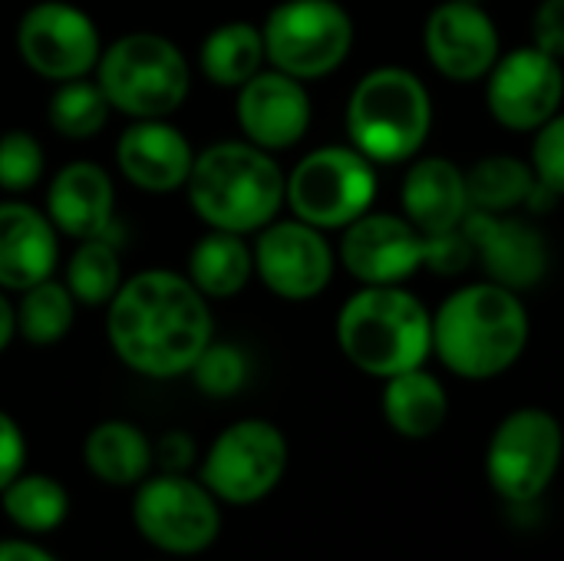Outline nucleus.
<instances>
[{"label": "nucleus", "mask_w": 564, "mask_h": 561, "mask_svg": "<svg viewBox=\"0 0 564 561\" xmlns=\"http://www.w3.org/2000/svg\"><path fill=\"white\" fill-rule=\"evenodd\" d=\"M106 337L129 370L175 380L215 341L212 301L178 271H139L106 304Z\"/></svg>", "instance_id": "f257e3e1"}, {"label": "nucleus", "mask_w": 564, "mask_h": 561, "mask_svg": "<svg viewBox=\"0 0 564 561\" xmlns=\"http://www.w3.org/2000/svg\"><path fill=\"white\" fill-rule=\"evenodd\" d=\"M532 337L519 291L473 281L453 291L433 314V354L463 380H496L512 370Z\"/></svg>", "instance_id": "f03ea898"}, {"label": "nucleus", "mask_w": 564, "mask_h": 561, "mask_svg": "<svg viewBox=\"0 0 564 561\" xmlns=\"http://www.w3.org/2000/svg\"><path fill=\"white\" fill-rule=\"evenodd\" d=\"M185 192L192 212L208 228L258 235L288 202V172L278 165L274 152L248 139H231L195 152Z\"/></svg>", "instance_id": "7ed1b4c3"}, {"label": "nucleus", "mask_w": 564, "mask_h": 561, "mask_svg": "<svg viewBox=\"0 0 564 561\" xmlns=\"http://www.w3.org/2000/svg\"><path fill=\"white\" fill-rule=\"evenodd\" d=\"M337 347L367 377L387 380L433 357V314L403 284H364L337 314Z\"/></svg>", "instance_id": "20e7f679"}, {"label": "nucleus", "mask_w": 564, "mask_h": 561, "mask_svg": "<svg viewBox=\"0 0 564 561\" xmlns=\"http://www.w3.org/2000/svg\"><path fill=\"white\" fill-rule=\"evenodd\" d=\"M433 132V96L403 66H377L347 99V136L373 165L413 162Z\"/></svg>", "instance_id": "39448f33"}, {"label": "nucleus", "mask_w": 564, "mask_h": 561, "mask_svg": "<svg viewBox=\"0 0 564 561\" xmlns=\"http://www.w3.org/2000/svg\"><path fill=\"white\" fill-rule=\"evenodd\" d=\"M93 73L109 106L129 119H169L192 93L185 53L155 30H132L102 46Z\"/></svg>", "instance_id": "423d86ee"}, {"label": "nucleus", "mask_w": 564, "mask_h": 561, "mask_svg": "<svg viewBox=\"0 0 564 561\" xmlns=\"http://www.w3.org/2000/svg\"><path fill=\"white\" fill-rule=\"evenodd\" d=\"M268 63L301 83L337 73L354 50V17L340 0H281L264 26Z\"/></svg>", "instance_id": "0eeeda50"}, {"label": "nucleus", "mask_w": 564, "mask_h": 561, "mask_svg": "<svg viewBox=\"0 0 564 561\" xmlns=\"http://www.w3.org/2000/svg\"><path fill=\"white\" fill-rule=\"evenodd\" d=\"M377 202V165L354 145H321L288 172V208L294 218L344 231Z\"/></svg>", "instance_id": "6e6552de"}, {"label": "nucleus", "mask_w": 564, "mask_h": 561, "mask_svg": "<svg viewBox=\"0 0 564 561\" xmlns=\"http://www.w3.org/2000/svg\"><path fill=\"white\" fill-rule=\"evenodd\" d=\"M564 430L555 413L519 407L499 420L486 446V479L509 506H532L558 476Z\"/></svg>", "instance_id": "1a4fd4ad"}, {"label": "nucleus", "mask_w": 564, "mask_h": 561, "mask_svg": "<svg viewBox=\"0 0 564 561\" xmlns=\"http://www.w3.org/2000/svg\"><path fill=\"white\" fill-rule=\"evenodd\" d=\"M288 460L291 450L281 427L261 417H248L235 420L212 440L198 479L218 503L254 506L281 486Z\"/></svg>", "instance_id": "9d476101"}, {"label": "nucleus", "mask_w": 564, "mask_h": 561, "mask_svg": "<svg viewBox=\"0 0 564 561\" xmlns=\"http://www.w3.org/2000/svg\"><path fill=\"white\" fill-rule=\"evenodd\" d=\"M221 503L202 479L185 473L145 476L132 496V522L139 536L165 555H202L218 542Z\"/></svg>", "instance_id": "9b49d317"}, {"label": "nucleus", "mask_w": 564, "mask_h": 561, "mask_svg": "<svg viewBox=\"0 0 564 561\" xmlns=\"http://www.w3.org/2000/svg\"><path fill=\"white\" fill-rule=\"evenodd\" d=\"M13 43L23 66L50 83L89 76L102 53L96 20L69 0H40L23 10Z\"/></svg>", "instance_id": "f8f14e48"}, {"label": "nucleus", "mask_w": 564, "mask_h": 561, "mask_svg": "<svg viewBox=\"0 0 564 561\" xmlns=\"http://www.w3.org/2000/svg\"><path fill=\"white\" fill-rule=\"evenodd\" d=\"M254 274L261 284L291 304L321 298L337 271V251L327 235L301 218H274L251 245Z\"/></svg>", "instance_id": "ddd939ff"}, {"label": "nucleus", "mask_w": 564, "mask_h": 561, "mask_svg": "<svg viewBox=\"0 0 564 561\" xmlns=\"http://www.w3.org/2000/svg\"><path fill=\"white\" fill-rule=\"evenodd\" d=\"M489 116L512 132H539L564 106V63L535 43L509 50L486 76Z\"/></svg>", "instance_id": "4468645a"}, {"label": "nucleus", "mask_w": 564, "mask_h": 561, "mask_svg": "<svg viewBox=\"0 0 564 561\" xmlns=\"http://www.w3.org/2000/svg\"><path fill=\"white\" fill-rule=\"evenodd\" d=\"M337 261L360 284H406L426 265V235L393 212H367L344 228Z\"/></svg>", "instance_id": "2eb2a0df"}, {"label": "nucleus", "mask_w": 564, "mask_h": 561, "mask_svg": "<svg viewBox=\"0 0 564 561\" xmlns=\"http://www.w3.org/2000/svg\"><path fill=\"white\" fill-rule=\"evenodd\" d=\"M463 231L473 241L476 265L486 271V281H496L509 291H532L545 281L552 268L549 238L535 222L516 212H469Z\"/></svg>", "instance_id": "dca6fc26"}, {"label": "nucleus", "mask_w": 564, "mask_h": 561, "mask_svg": "<svg viewBox=\"0 0 564 561\" xmlns=\"http://www.w3.org/2000/svg\"><path fill=\"white\" fill-rule=\"evenodd\" d=\"M423 50L430 66L449 83H479L502 56V40L482 3L443 0L423 23Z\"/></svg>", "instance_id": "f3484780"}, {"label": "nucleus", "mask_w": 564, "mask_h": 561, "mask_svg": "<svg viewBox=\"0 0 564 561\" xmlns=\"http://www.w3.org/2000/svg\"><path fill=\"white\" fill-rule=\"evenodd\" d=\"M235 116L248 142L268 152H284L307 136L314 103L301 79L271 66L254 73L245 86H238Z\"/></svg>", "instance_id": "a211bd4d"}, {"label": "nucleus", "mask_w": 564, "mask_h": 561, "mask_svg": "<svg viewBox=\"0 0 564 561\" xmlns=\"http://www.w3.org/2000/svg\"><path fill=\"white\" fill-rule=\"evenodd\" d=\"M116 165L139 192L172 195L185 188L195 165V149L169 119H132L116 142Z\"/></svg>", "instance_id": "6ab92c4d"}, {"label": "nucleus", "mask_w": 564, "mask_h": 561, "mask_svg": "<svg viewBox=\"0 0 564 561\" xmlns=\"http://www.w3.org/2000/svg\"><path fill=\"white\" fill-rule=\"evenodd\" d=\"M46 215L53 228L73 241L109 235L116 215L112 175L89 159L66 162L46 185Z\"/></svg>", "instance_id": "aec40b11"}, {"label": "nucleus", "mask_w": 564, "mask_h": 561, "mask_svg": "<svg viewBox=\"0 0 564 561\" xmlns=\"http://www.w3.org/2000/svg\"><path fill=\"white\" fill-rule=\"evenodd\" d=\"M59 261V231L50 215L30 202H0V291H26L53 278Z\"/></svg>", "instance_id": "412c9836"}, {"label": "nucleus", "mask_w": 564, "mask_h": 561, "mask_svg": "<svg viewBox=\"0 0 564 561\" xmlns=\"http://www.w3.org/2000/svg\"><path fill=\"white\" fill-rule=\"evenodd\" d=\"M400 205H403V215L423 235H440V231L459 228L466 222V215L473 212L469 188H466V169H459L446 155H416L403 175Z\"/></svg>", "instance_id": "4be33fe9"}, {"label": "nucleus", "mask_w": 564, "mask_h": 561, "mask_svg": "<svg viewBox=\"0 0 564 561\" xmlns=\"http://www.w3.org/2000/svg\"><path fill=\"white\" fill-rule=\"evenodd\" d=\"M383 420L403 440H430L443 430L449 417V393L436 374L426 367L403 370L383 380Z\"/></svg>", "instance_id": "5701e85b"}, {"label": "nucleus", "mask_w": 564, "mask_h": 561, "mask_svg": "<svg viewBox=\"0 0 564 561\" xmlns=\"http://www.w3.org/2000/svg\"><path fill=\"white\" fill-rule=\"evenodd\" d=\"M86 470L106 486H139L155 463V446L129 420H102L83 443Z\"/></svg>", "instance_id": "b1692460"}, {"label": "nucleus", "mask_w": 564, "mask_h": 561, "mask_svg": "<svg viewBox=\"0 0 564 561\" xmlns=\"http://www.w3.org/2000/svg\"><path fill=\"white\" fill-rule=\"evenodd\" d=\"M251 274H254V255H251V245L245 241V235L208 228L188 251L185 278L208 301H228V298L241 294L248 288Z\"/></svg>", "instance_id": "393cba45"}, {"label": "nucleus", "mask_w": 564, "mask_h": 561, "mask_svg": "<svg viewBox=\"0 0 564 561\" xmlns=\"http://www.w3.org/2000/svg\"><path fill=\"white\" fill-rule=\"evenodd\" d=\"M268 63L264 53V33L261 26L248 20H228L218 23L198 50V66L202 76L221 89H238L245 86L254 73H261Z\"/></svg>", "instance_id": "a878e982"}, {"label": "nucleus", "mask_w": 564, "mask_h": 561, "mask_svg": "<svg viewBox=\"0 0 564 561\" xmlns=\"http://www.w3.org/2000/svg\"><path fill=\"white\" fill-rule=\"evenodd\" d=\"M469 205L476 212H519L529 208L532 192L539 188L532 162L519 155H482L466 169Z\"/></svg>", "instance_id": "bb28decb"}, {"label": "nucleus", "mask_w": 564, "mask_h": 561, "mask_svg": "<svg viewBox=\"0 0 564 561\" xmlns=\"http://www.w3.org/2000/svg\"><path fill=\"white\" fill-rule=\"evenodd\" d=\"M3 516L26 536L56 532L69 516V493L59 479L43 473H20L0 489Z\"/></svg>", "instance_id": "cd10ccee"}, {"label": "nucleus", "mask_w": 564, "mask_h": 561, "mask_svg": "<svg viewBox=\"0 0 564 561\" xmlns=\"http://www.w3.org/2000/svg\"><path fill=\"white\" fill-rule=\"evenodd\" d=\"M13 311H17V337H23L33 347H53L73 331L76 298L63 281L46 278L20 291V304H13Z\"/></svg>", "instance_id": "c85d7f7f"}, {"label": "nucleus", "mask_w": 564, "mask_h": 561, "mask_svg": "<svg viewBox=\"0 0 564 561\" xmlns=\"http://www.w3.org/2000/svg\"><path fill=\"white\" fill-rule=\"evenodd\" d=\"M122 281L126 278H122L119 248L109 241V235L79 241L66 261L63 284L83 308H106L116 298V291L122 288Z\"/></svg>", "instance_id": "c756f323"}, {"label": "nucleus", "mask_w": 564, "mask_h": 561, "mask_svg": "<svg viewBox=\"0 0 564 561\" xmlns=\"http://www.w3.org/2000/svg\"><path fill=\"white\" fill-rule=\"evenodd\" d=\"M109 112L112 106L106 93L99 89L96 79H86V76L56 83L46 103V119L53 132H59L63 139H76V142L99 136L109 122Z\"/></svg>", "instance_id": "7c9ffc66"}, {"label": "nucleus", "mask_w": 564, "mask_h": 561, "mask_svg": "<svg viewBox=\"0 0 564 561\" xmlns=\"http://www.w3.org/2000/svg\"><path fill=\"white\" fill-rule=\"evenodd\" d=\"M46 169L43 145L26 129H7L0 136V192L23 195L40 185Z\"/></svg>", "instance_id": "2f4dec72"}, {"label": "nucleus", "mask_w": 564, "mask_h": 561, "mask_svg": "<svg viewBox=\"0 0 564 561\" xmlns=\"http://www.w3.org/2000/svg\"><path fill=\"white\" fill-rule=\"evenodd\" d=\"M188 374H192L195 387H198L205 397L225 400V397H235V393L245 387V380H248V357H245V350L235 347V344L212 341V344L198 354V360H195V367H192Z\"/></svg>", "instance_id": "473e14b6"}, {"label": "nucleus", "mask_w": 564, "mask_h": 561, "mask_svg": "<svg viewBox=\"0 0 564 561\" xmlns=\"http://www.w3.org/2000/svg\"><path fill=\"white\" fill-rule=\"evenodd\" d=\"M532 169H535V179L552 192L564 198V109L549 119L539 132H535V142H532Z\"/></svg>", "instance_id": "72a5a7b5"}, {"label": "nucleus", "mask_w": 564, "mask_h": 561, "mask_svg": "<svg viewBox=\"0 0 564 561\" xmlns=\"http://www.w3.org/2000/svg\"><path fill=\"white\" fill-rule=\"evenodd\" d=\"M476 265V251H473V241L469 235L459 228L453 231H440V235H426V265L433 274H443V278H453V274H463Z\"/></svg>", "instance_id": "f704fd0d"}, {"label": "nucleus", "mask_w": 564, "mask_h": 561, "mask_svg": "<svg viewBox=\"0 0 564 561\" xmlns=\"http://www.w3.org/2000/svg\"><path fill=\"white\" fill-rule=\"evenodd\" d=\"M532 43L564 63V0H542L532 13Z\"/></svg>", "instance_id": "c9c22d12"}, {"label": "nucleus", "mask_w": 564, "mask_h": 561, "mask_svg": "<svg viewBox=\"0 0 564 561\" xmlns=\"http://www.w3.org/2000/svg\"><path fill=\"white\" fill-rule=\"evenodd\" d=\"M26 470V436L20 423L0 410V489Z\"/></svg>", "instance_id": "e433bc0d"}, {"label": "nucleus", "mask_w": 564, "mask_h": 561, "mask_svg": "<svg viewBox=\"0 0 564 561\" xmlns=\"http://www.w3.org/2000/svg\"><path fill=\"white\" fill-rule=\"evenodd\" d=\"M159 463L165 473H185V466L195 460V446H192V436L185 433H165L159 440V450H155Z\"/></svg>", "instance_id": "4c0bfd02"}, {"label": "nucleus", "mask_w": 564, "mask_h": 561, "mask_svg": "<svg viewBox=\"0 0 564 561\" xmlns=\"http://www.w3.org/2000/svg\"><path fill=\"white\" fill-rule=\"evenodd\" d=\"M0 561H59L46 549L26 542V539H3L0 542Z\"/></svg>", "instance_id": "58836bf2"}, {"label": "nucleus", "mask_w": 564, "mask_h": 561, "mask_svg": "<svg viewBox=\"0 0 564 561\" xmlns=\"http://www.w3.org/2000/svg\"><path fill=\"white\" fill-rule=\"evenodd\" d=\"M13 337H17V311H13L10 298L0 291V354L10 347Z\"/></svg>", "instance_id": "ea45409f"}, {"label": "nucleus", "mask_w": 564, "mask_h": 561, "mask_svg": "<svg viewBox=\"0 0 564 561\" xmlns=\"http://www.w3.org/2000/svg\"><path fill=\"white\" fill-rule=\"evenodd\" d=\"M469 3H486V0H469Z\"/></svg>", "instance_id": "a19ab883"}]
</instances>
